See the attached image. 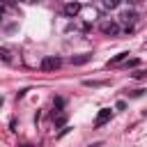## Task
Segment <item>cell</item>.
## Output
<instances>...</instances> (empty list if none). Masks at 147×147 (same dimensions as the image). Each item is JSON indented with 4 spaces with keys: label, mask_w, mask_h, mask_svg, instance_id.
<instances>
[{
    "label": "cell",
    "mask_w": 147,
    "mask_h": 147,
    "mask_svg": "<svg viewBox=\"0 0 147 147\" xmlns=\"http://www.w3.org/2000/svg\"><path fill=\"white\" fill-rule=\"evenodd\" d=\"M99 30H101L106 37H117V34H119V23L113 21V18H110V21H101V23H99Z\"/></svg>",
    "instance_id": "obj_1"
},
{
    "label": "cell",
    "mask_w": 147,
    "mask_h": 147,
    "mask_svg": "<svg viewBox=\"0 0 147 147\" xmlns=\"http://www.w3.org/2000/svg\"><path fill=\"white\" fill-rule=\"evenodd\" d=\"M60 64H62V62H60V57L48 55V57H44V60H41V71H55Z\"/></svg>",
    "instance_id": "obj_2"
},
{
    "label": "cell",
    "mask_w": 147,
    "mask_h": 147,
    "mask_svg": "<svg viewBox=\"0 0 147 147\" xmlns=\"http://www.w3.org/2000/svg\"><path fill=\"white\" fill-rule=\"evenodd\" d=\"M110 115H113V110H110V108H101V110H99V115H96V119H94V129L103 126V124L110 119Z\"/></svg>",
    "instance_id": "obj_3"
},
{
    "label": "cell",
    "mask_w": 147,
    "mask_h": 147,
    "mask_svg": "<svg viewBox=\"0 0 147 147\" xmlns=\"http://www.w3.org/2000/svg\"><path fill=\"white\" fill-rule=\"evenodd\" d=\"M78 11H80V2H67L64 5V16H69V18H74V16H78Z\"/></svg>",
    "instance_id": "obj_4"
},
{
    "label": "cell",
    "mask_w": 147,
    "mask_h": 147,
    "mask_svg": "<svg viewBox=\"0 0 147 147\" xmlns=\"http://www.w3.org/2000/svg\"><path fill=\"white\" fill-rule=\"evenodd\" d=\"M119 21L124 23L126 30H133V25H136V14H133V11H124V14L119 16Z\"/></svg>",
    "instance_id": "obj_5"
},
{
    "label": "cell",
    "mask_w": 147,
    "mask_h": 147,
    "mask_svg": "<svg viewBox=\"0 0 147 147\" xmlns=\"http://www.w3.org/2000/svg\"><path fill=\"white\" fill-rule=\"evenodd\" d=\"M90 60H92V53H80V55H74V57H71V64L80 67V64H87Z\"/></svg>",
    "instance_id": "obj_6"
},
{
    "label": "cell",
    "mask_w": 147,
    "mask_h": 147,
    "mask_svg": "<svg viewBox=\"0 0 147 147\" xmlns=\"http://www.w3.org/2000/svg\"><path fill=\"white\" fill-rule=\"evenodd\" d=\"M126 57H129V53H126V51H122V53H117V55H115V57H113V60L108 62V67H115V64H119V62H124Z\"/></svg>",
    "instance_id": "obj_7"
},
{
    "label": "cell",
    "mask_w": 147,
    "mask_h": 147,
    "mask_svg": "<svg viewBox=\"0 0 147 147\" xmlns=\"http://www.w3.org/2000/svg\"><path fill=\"white\" fill-rule=\"evenodd\" d=\"M0 60H2V62H7V64H9V62H14V57H11V51L2 46V48H0Z\"/></svg>",
    "instance_id": "obj_8"
},
{
    "label": "cell",
    "mask_w": 147,
    "mask_h": 147,
    "mask_svg": "<svg viewBox=\"0 0 147 147\" xmlns=\"http://www.w3.org/2000/svg\"><path fill=\"white\" fill-rule=\"evenodd\" d=\"M53 124H55V126H64V124H67V115H64V113H55Z\"/></svg>",
    "instance_id": "obj_9"
},
{
    "label": "cell",
    "mask_w": 147,
    "mask_h": 147,
    "mask_svg": "<svg viewBox=\"0 0 147 147\" xmlns=\"http://www.w3.org/2000/svg\"><path fill=\"white\" fill-rule=\"evenodd\" d=\"M138 64H140L138 57H126V64H124V67H126V69H136Z\"/></svg>",
    "instance_id": "obj_10"
},
{
    "label": "cell",
    "mask_w": 147,
    "mask_h": 147,
    "mask_svg": "<svg viewBox=\"0 0 147 147\" xmlns=\"http://www.w3.org/2000/svg\"><path fill=\"white\" fill-rule=\"evenodd\" d=\"M83 85L85 87H101V85H106V80H83Z\"/></svg>",
    "instance_id": "obj_11"
},
{
    "label": "cell",
    "mask_w": 147,
    "mask_h": 147,
    "mask_svg": "<svg viewBox=\"0 0 147 147\" xmlns=\"http://www.w3.org/2000/svg\"><path fill=\"white\" fill-rule=\"evenodd\" d=\"M117 5H119V0H103V7L106 9H115Z\"/></svg>",
    "instance_id": "obj_12"
},
{
    "label": "cell",
    "mask_w": 147,
    "mask_h": 147,
    "mask_svg": "<svg viewBox=\"0 0 147 147\" xmlns=\"http://www.w3.org/2000/svg\"><path fill=\"white\" fill-rule=\"evenodd\" d=\"M131 76H133V78H147V69H138V71H133Z\"/></svg>",
    "instance_id": "obj_13"
},
{
    "label": "cell",
    "mask_w": 147,
    "mask_h": 147,
    "mask_svg": "<svg viewBox=\"0 0 147 147\" xmlns=\"http://www.w3.org/2000/svg\"><path fill=\"white\" fill-rule=\"evenodd\" d=\"M115 108H117V110H124V108H126V103H124V101H117V103H115Z\"/></svg>",
    "instance_id": "obj_14"
},
{
    "label": "cell",
    "mask_w": 147,
    "mask_h": 147,
    "mask_svg": "<svg viewBox=\"0 0 147 147\" xmlns=\"http://www.w3.org/2000/svg\"><path fill=\"white\" fill-rule=\"evenodd\" d=\"M2 11H5V9H2V5H0V14H2Z\"/></svg>",
    "instance_id": "obj_15"
},
{
    "label": "cell",
    "mask_w": 147,
    "mask_h": 147,
    "mask_svg": "<svg viewBox=\"0 0 147 147\" xmlns=\"http://www.w3.org/2000/svg\"><path fill=\"white\" fill-rule=\"evenodd\" d=\"M21 147H32V145H21Z\"/></svg>",
    "instance_id": "obj_16"
},
{
    "label": "cell",
    "mask_w": 147,
    "mask_h": 147,
    "mask_svg": "<svg viewBox=\"0 0 147 147\" xmlns=\"http://www.w3.org/2000/svg\"><path fill=\"white\" fill-rule=\"evenodd\" d=\"M126 2H136V0H126Z\"/></svg>",
    "instance_id": "obj_17"
},
{
    "label": "cell",
    "mask_w": 147,
    "mask_h": 147,
    "mask_svg": "<svg viewBox=\"0 0 147 147\" xmlns=\"http://www.w3.org/2000/svg\"><path fill=\"white\" fill-rule=\"evenodd\" d=\"M0 106H2V99H0Z\"/></svg>",
    "instance_id": "obj_18"
}]
</instances>
